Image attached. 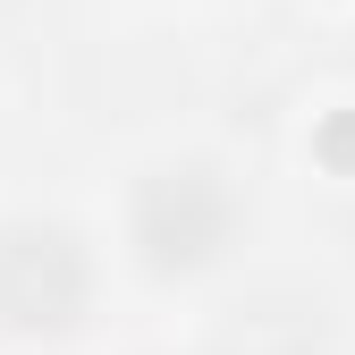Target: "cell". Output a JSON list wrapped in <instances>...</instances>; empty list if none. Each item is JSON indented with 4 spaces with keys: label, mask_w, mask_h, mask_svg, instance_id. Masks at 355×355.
<instances>
[{
    "label": "cell",
    "mask_w": 355,
    "mask_h": 355,
    "mask_svg": "<svg viewBox=\"0 0 355 355\" xmlns=\"http://www.w3.org/2000/svg\"><path fill=\"white\" fill-rule=\"evenodd\" d=\"M85 304V262L60 229H0V322L17 330H60Z\"/></svg>",
    "instance_id": "cell-1"
},
{
    "label": "cell",
    "mask_w": 355,
    "mask_h": 355,
    "mask_svg": "<svg viewBox=\"0 0 355 355\" xmlns=\"http://www.w3.org/2000/svg\"><path fill=\"white\" fill-rule=\"evenodd\" d=\"M220 229H229V195L203 169H169L144 187V237L161 262H203L220 245Z\"/></svg>",
    "instance_id": "cell-2"
}]
</instances>
